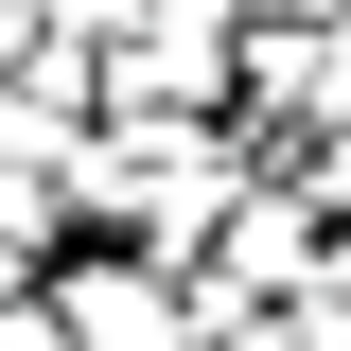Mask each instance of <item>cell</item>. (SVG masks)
Segmentation results:
<instances>
[{"label": "cell", "mask_w": 351, "mask_h": 351, "mask_svg": "<svg viewBox=\"0 0 351 351\" xmlns=\"http://www.w3.org/2000/svg\"><path fill=\"white\" fill-rule=\"evenodd\" d=\"M88 211H123V246H158V263H211L228 141H211V123H123L106 158H88Z\"/></svg>", "instance_id": "cell-1"}, {"label": "cell", "mask_w": 351, "mask_h": 351, "mask_svg": "<svg viewBox=\"0 0 351 351\" xmlns=\"http://www.w3.org/2000/svg\"><path fill=\"white\" fill-rule=\"evenodd\" d=\"M53 299H71L88 351H228V334H211V281L158 263V246H71V263H53Z\"/></svg>", "instance_id": "cell-2"}]
</instances>
